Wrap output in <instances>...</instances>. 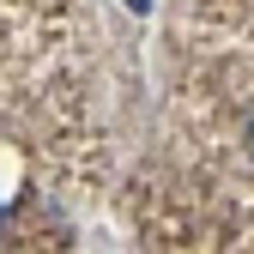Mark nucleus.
I'll return each mask as SVG.
<instances>
[{"label":"nucleus","instance_id":"1","mask_svg":"<svg viewBox=\"0 0 254 254\" xmlns=\"http://www.w3.org/2000/svg\"><path fill=\"white\" fill-rule=\"evenodd\" d=\"M242 151H248V157H254V109H248V115H242Z\"/></svg>","mask_w":254,"mask_h":254}]
</instances>
